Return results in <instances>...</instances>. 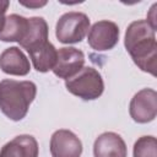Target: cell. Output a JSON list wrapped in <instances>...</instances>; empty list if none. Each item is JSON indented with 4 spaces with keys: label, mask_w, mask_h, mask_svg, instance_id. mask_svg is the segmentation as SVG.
Returning a JSON list of instances; mask_svg holds the SVG:
<instances>
[{
    "label": "cell",
    "mask_w": 157,
    "mask_h": 157,
    "mask_svg": "<svg viewBox=\"0 0 157 157\" xmlns=\"http://www.w3.org/2000/svg\"><path fill=\"white\" fill-rule=\"evenodd\" d=\"M124 45L132 61L140 70L156 76V31L147 23L146 20H137L128 26L124 38Z\"/></svg>",
    "instance_id": "obj_1"
},
{
    "label": "cell",
    "mask_w": 157,
    "mask_h": 157,
    "mask_svg": "<svg viewBox=\"0 0 157 157\" xmlns=\"http://www.w3.org/2000/svg\"><path fill=\"white\" fill-rule=\"evenodd\" d=\"M37 94V86L32 81L5 78L0 81V110L12 121L22 120Z\"/></svg>",
    "instance_id": "obj_2"
},
{
    "label": "cell",
    "mask_w": 157,
    "mask_h": 157,
    "mask_svg": "<svg viewBox=\"0 0 157 157\" xmlns=\"http://www.w3.org/2000/svg\"><path fill=\"white\" fill-rule=\"evenodd\" d=\"M65 87L71 94L83 101H93L102 96L104 82L98 70L83 66L75 76L65 80Z\"/></svg>",
    "instance_id": "obj_3"
},
{
    "label": "cell",
    "mask_w": 157,
    "mask_h": 157,
    "mask_svg": "<svg viewBox=\"0 0 157 157\" xmlns=\"http://www.w3.org/2000/svg\"><path fill=\"white\" fill-rule=\"evenodd\" d=\"M90 18L83 12L70 11L60 16L55 26V36L63 44L80 43L90 31Z\"/></svg>",
    "instance_id": "obj_4"
},
{
    "label": "cell",
    "mask_w": 157,
    "mask_h": 157,
    "mask_svg": "<svg viewBox=\"0 0 157 157\" xmlns=\"http://www.w3.org/2000/svg\"><path fill=\"white\" fill-rule=\"evenodd\" d=\"M119 27L115 22L101 20L90 27L87 42L96 52H105L113 49L119 42Z\"/></svg>",
    "instance_id": "obj_5"
},
{
    "label": "cell",
    "mask_w": 157,
    "mask_h": 157,
    "mask_svg": "<svg viewBox=\"0 0 157 157\" xmlns=\"http://www.w3.org/2000/svg\"><path fill=\"white\" fill-rule=\"evenodd\" d=\"M129 114L134 121L146 124L157 115V92L153 88H142L130 101Z\"/></svg>",
    "instance_id": "obj_6"
},
{
    "label": "cell",
    "mask_w": 157,
    "mask_h": 157,
    "mask_svg": "<svg viewBox=\"0 0 157 157\" xmlns=\"http://www.w3.org/2000/svg\"><path fill=\"white\" fill-rule=\"evenodd\" d=\"M85 65V54L74 47H63L58 50V58L53 72L59 78L67 80L75 76Z\"/></svg>",
    "instance_id": "obj_7"
},
{
    "label": "cell",
    "mask_w": 157,
    "mask_h": 157,
    "mask_svg": "<svg viewBox=\"0 0 157 157\" xmlns=\"http://www.w3.org/2000/svg\"><path fill=\"white\" fill-rule=\"evenodd\" d=\"M52 157H81L82 142L71 130L59 129L50 137Z\"/></svg>",
    "instance_id": "obj_8"
},
{
    "label": "cell",
    "mask_w": 157,
    "mask_h": 157,
    "mask_svg": "<svg viewBox=\"0 0 157 157\" xmlns=\"http://www.w3.org/2000/svg\"><path fill=\"white\" fill-rule=\"evenodd\" d=\"M94 157H128V147L123 137L113 131L101 134L93 144Z\"/></svg>",
    "instance_id": "obj_9"
},
{
    "label": "cell",
    "mask_w": 157,
    "mask_h": 157,
    "mask_svg": "<svg viewBox=\"0 0 157 157\" xmlns=\"http://www.w3.org/2000/svg\"><path fill=\"white\" fill-rule=\"evenodd\" d=\"M0 69L7 75L26 76L31 70V64L18 47H10L0 54Z\"/></svg>",
    "instance_id": "obj_10"
},
{
    "label": "cell",
    "mask_w": 157,
    "mask_h": 157,
    "mask_svg": "<svg viewBox=\"0 0 157 157\" xmlns=\"http://www.w3.org/2000/svg\"><path fill=\"white\" fill-rule=\"evenodd\" d=\"M39 147L32 135H18L5 144L0 150V157H38Z\"/></svg>",
    "instance_id": "obj_11"
},
{
    "label": "cell",
    "mask_w": 157,
    "mask_h": 157,
    "mask_svg": "<svg viewBox=\"0 0 157 157\" xmlns=\"http://www.w3.org/2000/svg\"><path fill=\"white\" fill-rule=\"evenodd\" d=\"M48 23L43 17H29L28 18V31L26 37L18 43L20 47L26 49L27 52L44 44L48 42Z\"/></svg>",
    "instance_id": "obj_12"
},
{
    "label": "cell",
    "mask_w": 157,
    "mask_h": 157,
    "mask_svg": "<svg viewBox=\"0 0 157 157\" xmlns=\"http://www.w3.org/2000/svg\"><path fill=\"white\" fill-rule=\"evenodd\" d=\"M28 54L32 60L33 67L38 72H48L49 70H53L58 58V50L49 40L29 50Z\"/></svg>",
    "instance_id": "obj_13"
},
{
    "label": "cell",
    "mask_w": 157,
    "mask_h": 157,
    "mask_svg": "<svg viewBox=\"0 0 157 157\" xmlns=\"http://www.w3.org/2000/svg\"><path fill=\"white\" fill-rule=\"evenodd\" d=\"M27 31H28V18L17 13H11L6 16L5 26L0 33V40L20 43L26 37Z\"/></svg>",
    "instance_id": "obj_14"
},
{
    "label": "cell",
    "mask_w": 157,
    "mask_h": 157,
    "mask_svg": "<svg viewBox=\"0 0 157 157\" xmlns=\"http://www.w3.org/2000/svg\"><path fill=\"white\" fill-rule=\"evenodd\" d=\"M134 157H157V140L152 135L141 136L134 144Z\"/></svg>",
    "instance_id": "obj_15"
},
{
    "label": "cell",
    "mask_w": 157,
    "mask_h": 157,
    "mask_svg": "<svg viewBox=\"0 0 157 157\" xmlns=\"http://www.w3.org/2000/svg\"><path fill=\"white\" fill-rule=\"evenodd\" d=\"M9 6H10V1L0 0V33H1L2 28H4V26H5V21H6L5 13H6L7 9H9Z\"/></svg>",
    "instance_id": "obj_16"
},
{
    "label": "cell",
    "mask_w": 157,
    "mask_h": 157,
    "mask_svg": "<svg viewBox=\"0 0 157 157\" xmlns=\"http://www.w3.org/2000/svg\"><path fill=\"white\" fill-rule=\"evenodd\" d=\"M18 2L26 7H29V9H39L44 5H47V1H22V0H18Z\"/></svg>",
    "instance_id": "obj_17"
}]
</instances>
